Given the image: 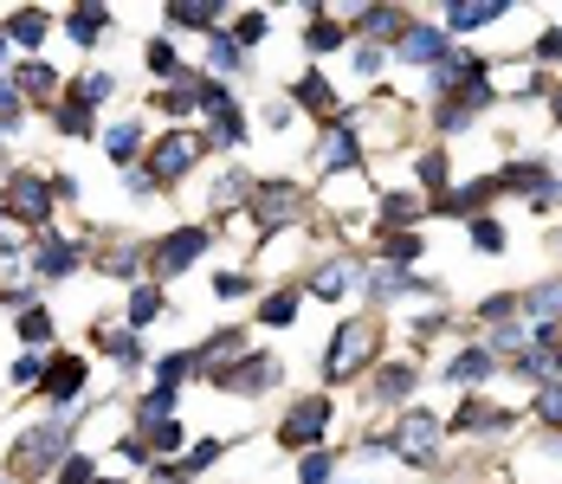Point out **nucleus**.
<instances>
[{
	"instance_id": "nucleus-60",
	"label": "nucleus",
	"mask_w": 562,
	"mask_h": 484,
	"mask_svg": "<svg viewBox=\"0 0 562 484\" xmlns=\"http://www.w3.org/2000/svg\"><path fill=\"white\" fill-rule=\"evenodd\" d=\"M550 116H557V123H562V91H557V98H550Z\"/></svg>"
},
{
	"instance_id": "nucleus-30",
	"label": "nucleus",
	"mask_w": 562,
	"mask_h": 484,
	"mask_svg": "<svg viewBox=\"0 0 562 484\" xmlns=\"http://www.w3.org/2000/svg\"><path fill=\"white\" fill-rule=\"evenodd\" d=\"M524 317L562 323V278H543V284H530V291H524Z\"/></svg>"
},
{
	"instance_id": "nucleus-33",
	"label": "nucleus",
	"mask_w": 562,
	"mask_h": 484,
	"mask_svg": "<svg viewBox=\"0 0 562 484\" xmlns=\"http://www.w3.org/2000/svg\"><path fill=\"white\" fill-rule=\"evenodd\" d=\"M407 26V13H394V7H362V13H349V33L356 40H369V33H401Z\"/></svg>"
},
{
	"instance_id": "nucleus-50",
	"label": "nucleus",
	"mask_w": 562,
	"mask_h": 484,
	"mask_svg": "<svg viewBox=\"0 0 562 484\" xmlns=\"http://www.w3.org/2000/svg\"><path fill=\"white\" fill-rule=\"evenodd\" d=\"M472 246H479L485 259H498V252H505V226H498L492 214H485V220H472Z\"/></svg>"
},
{
	"instance_id": "nucleus-20",
	"label": "nucleus",
	"mask_w": 562,
	"mask_h": 484,
	"mask_svg": "<svg viewBox=\"0 0 562 484\" xmlns=\"http://www.w3.org/2000/svg\"><path fill=\"white\" fill-rule=\"evenodd\" d=\"M91 342H98V349L111 356V362L123 369V375H136V369H143V342H136L130 329H111V323H91Z\"/></svg>"
},
{
	"instance_id": "nucleus-9",
	"label": "nucleus",
	"mask_w": 562,
	"mask_h": 484,
	"mask_svg": "<svg viewBox=\"0 0 562 484\" xmlns=\"http://www.w3.org/2000/svg\"><path fill=\"white\" fill-rule=\"evenodd\" d=\"M492 104H498V91H492V78H479V85H465V91H452V98L434 104V130L440 136H459V130H472Z\"/></svg>"
},
{
	"instance_id": "nucleus-6",
	"label": "nucleus",
	"mask_w": 562,
	"mask_h": 484,
	"mask_svg": "<svg viewBox=\"0 0 562 484\" xmlns=\"http://www.w3.org/2000/svg\"><path fill=\"white\" fill-rule=\"evenodd\" d=\"M78 387H85V356H53L40 381V407L53 420H78Z\"/></svg>"
},
{
	"instance_id": "nucleus-43",
	"label": "nucleus",
	"mask_w": 562,
	"mask_h": 484,
	"mask_svg": "<svg viewBox=\"0 0 562 484\" xmlns=\"http://www.w3.org/2000/svg\"><path fill=\"white\" fill-rule=\"evenodd\" d=\"M162 20H169V26H201V33H207V26L226 20V7H214V0H207V7H169Z\"/></svg>"
},
{
	"instance_id": "nucleus-15",
	"label": "nucleus",
	"mask_w": 562,
	"mask_h": 484,
	"mask_svg": "<svg viewBox=\"0 0 562 484\" xmlns=\"http://www.w3.org/2000/svg\"><path fill=\"white\" fill-rule=\"evenodd\" d=\"M356 161H362V136H356V123H330L324 143H317V168H324V175H342V168H356Z\"/></svg>"
},
{
	"instance_id": "nucleus-31",
	"label": "nucleus",
	"mask_w": 562,
	"mask_h": 484,
	"mask_svg": "<svg viewBox=\"0 0 562 484\" xmlns=\"http://www.w3.org/2000/svg\"><path fill=\"white\" fill-rule=\"evenodd\" d=\"M420 214H427L420 194H382V226H389V233H414V220Z\"/></svg>"
},
{
	"instance_id": "nucleus-24",
	"label": "nucleus",
	"mask_w": 562,
	"mask_h": 484,
	"mask_svg": "<svg viewBox=\"0 0 562 484\" xmlns=\"http://www.w3.org/2000/svg\"><path fill=\"white\" fill-rule=\"evenodd\" d=\"M510 375L530 381V387H550V381H562V349H524L510 362Z\"/></svg>"
},
{
	"instance_id": "nucleus-21",
	"label": "nucleus",
	"mask_w": 562,
	"mask_h": 484,
	"mask_svg": "<svg viewBox=\"0 0 562 484\" xmlns=\"http://www.w3.org/2000/svg\"><path fill=\"white\" fill-rule=\"evenodd\" d=\"M0 33H7L13 46H46L53 13H46V7H20V13H7V20H0Z\"/></svg>"
},
{
	"instance_id": "nucleus-34",
	"label": "nucleus",
	"mask_w": 562,
	"mask_h": 484,
	"mask_svg": "<svg viewBox=\"0 0 562 484\" xmlns=\"http://www.w3.org/2000/svg\"><path fill=\"white\" fill-rule=\"evenodd\" d=\"M207 65H214V71H252V53H246L233 33H214V40H207Z\"/></svg>"
},
{
	"instance_id": "nucleus-51",
	"label": "nucleus",
	"mask_w": 562,
	"mask_h": 484,
	"mask_svg": "<svg viewBox=\"0 0 562 484\" xmlns=\"http://www.w3.org/2000/svg\"><path fill=\"white\" fill-rule=\"evenodd\" d=\"M537 420L550 432H562V381H550V387H537Z\"/></svg>"
},
{
	"instance_id": "nucleus-59",
	"label": "nucleus",
	"mask_w": 562,
	"mask_h": 484,
	"mask_svg": "<svg viewBox=\"0 0 562 484\" xmlns=\"http://www.w3.org/2000/svg\"><path fill=\"white\" fill-rule=\"evenodd\" d=\"M13 381H46V362H40V356H20V362H13Z\"/></svg>"
},
{
	"instance_id": "nucleus-41",
	"label": "nucleus",
	"mask_w": 562,
	"mask_h": 484,
	"mask_svg": "<svg viewBox=\"0 0 562 484\" xmlns=\"http://www.w3.org/2000/svg\"><path fill=\"white\" fill-rule=\"evenodd\" d=\"M479 317L485 323H517L524 317V291H492V297L479 304Z\"/></svg>"
},
{
	"instance_id": "nucleus-42",
	"label": "nucleus",
	"mask_w": 562,
	"mask_h": 484,
	"mask_svg": "<svg viewBox=\"0 0 562 484\" xmlns=\"http://www.w3.org/2000/svg\"><path fill=\"white\" fill-rule=\"evenodd\" d=\"M143 446H149V459H156V452H181L188 432L175 427V420H149V427H143Z\"/></svg>"
},
{
	"instance_id": "nucleus-49",
	"label": "nucleus",
	"mask_w": 562,
	"mask_h": 484,
	"mask_svg": "<svg viewBox=\"0 0 562 484\" xmlns=\"http://www.w3.org/2000/svg\"><path fill=\"white\" fill-rule=\"evenodd\" d=\"M20 342H26V349L53 342V311H20Z\"/></svg>"
},
{
	"instance_id": "nucleus-18",
	"label": "nucleus",
	"mask_w": 562,
	"mask_h": 484,
	"mask_svg": "<svg viewBox=\"0 0 562 484\" xmlns=\"http://www.w3.org/2000/svg\"><path fill=\"white\" fill-rule=\"evenodd\" d=\"M440 297V284H427V278H414V271H394V266H382V271H369V297L375 304H394V297Z\"/></svg>"
},
{
	"instance_id": "nucleus-7",
	"label": "nucleus",
	"mask_w": 562,
	"mask_h": 484,
	"mask_svg": "<svg viewBox=\"0 0 562 484\" xmlns=\"http://www.w3.org/2000/svg\"><path fill=\"white\" fill-rule=\"evenodd\" d=\"M214 387H226V394H272L284 381V362L279 356H266V349H252V356H239V362H226V369H214Z\"/></svg>"
},
{
	"instance_id": "nucleus-56",
	"label": "nucleus",
	"mask_w": 562,
	"mask_h": 484,
	"mask_svg": "<svg viewBox=\"0 0 562 484\" xmlns=\"http://www.w3.org/2000/svg\"><path fill=\"white\" fill-rule=\"evenodd\" d=\"M214 291H221V297H246V291H252V278H246V271H221V278H214Z\"/></svg>"
},
{
	"instance_id": "nucleus-1",
	"label": "nucleus",
	"mask_w": 562,
	"mask_h": 484,
	"mask_svg": "<svg viewBox=\"0 0 562 484\" xmlns=\"http://www.w3.org/2000/svg\"><path fill=\"white\" fill-rule=\"evenodd\" d=\"M71 427H78V420H53V414H46L40 427H26L20 439H13V465H7V479L13 484H40L46 472L58 479V465L71 459V446H65Z\"/></svg>"
},
{
	"instance_id": "nucleus-3",
	"label": "nucleus",
	"mask_w": 562,
	"mask_h": 484,
	"mask_svg": "<svg viewBox=\"0 0 562 484\" xmlns=\"http://www.w3.org/2000/svg\"><path fill=\"white\" fill-rule=\"evenodd\" d=\"M369 362H375V329H369V323H337L330 356H324V381H330V387H342V381L362 375Z\"/></svg>"
},
{
	"instance_id": "nucleus-27",
	"label": "nucleus",
	"mask_w": 562,
	"mask_h": 484,
	"mask_svg": "<svg viewBox=\"0 0 562 484\" xmlns=\"http://www.w3.org/2000/svg\"><path fill=\"white\" fill-rule=\"evenodd\" d=\"M337 46H349V33L337 26V13L330 7H311V33H304V53H337Z\"/></svg>"
},
{
	"instance_id": "nucleus-2",
	"label": "nucleus",
	"mask_w": 562,
	"mask_h": 484,
	"mask_svg": "<svg viewBox=\"0 0 562 484\" xmlns=\"http://www.w3.org/2000/svg\"><path fill=\"white\" fill-rule=\"evenodd\" d=\"M440 439H447V420H434L427 407H401V420L389 432V452L414 472H434L440 465Z\"/></svg>"
},
{
	"instance_id": "nucleus-12",
	"label": "nucleus",
	"mask_w": 562,
	"mask_h": 484,
	"mask_svg": "<svg viewBox=\"0 0 562 484\" xmlns=\"http://www.w3.org/2000/svg\"><path fill=\"white\" fill-rule=\"evenodd\" d=\"M401 65H440V58L452 53V40L440 33V26H420V20H407L401 33H394V46H389Z\"/></svg>"
},
{
	"instance_id": "nucleus-22",
	"label": "nucleus",
	"mask_w": 562,
	"mask_h": 484,
	"mask_svg": "<svg viewBox=\"0 0 562 484\" xmlns=\"http://www.w3.org/2000/svg\"><path fill=\"white\" fill-rule=\"evenodd\" d=\"M291 110H311V116H330V123H337V91H330V78L304 71V78L291 85Z\"/></svg>"
},
{
	"instance_id": "nucleus-17",
	"label": "nucleus",
	"mask_w": 562,
	"mask_h": 484,
	"mask_svg": "<svg viewBox=\"0 0 562 484\" xmlns=\"http://www.w3.org/2000/svg\"><path fill=\"white\" fill-rule=\"evenodd\" d=\"M85 266V246H71V239H40L33 246V278H71V271Z\"/></svg>"
},
{
	"instance_id": "nucleus-40",
	"label": "nucleus",
	"mask_w": 562,
	"mask_h": 484,
	"mask_svg": "<svg viewBox=\"0 0 562 484\" xmlns=\"http://www.w3.org/2000/svg\"><path fill=\"white\" fill-rule=\"evenodd\" d=\"M524 342H530V329H524V323H498V329H492V342H485V349H492V356H498V362H517V356H524Z\"/></svg>"
},
{
	"instance_id": "nucleus-44",
	"label": "nucleus",
	"mask_w": 562,
	"mask_h": 484,
	"mask_svg": "<svg viewBox=\"0 0 562 484\" xmlns=\"http://www.w3.org/2000/svg\"><path fill=\"white\" fill-rule=\"evenodd\" d=\"M143 65H149V71H156V78H181V58H175V40H149V46H143Z\"/></svg>"
},
{
	"instance_id": "nucleus-4",
	"label": "nucleus",
	"mask_w": 562,
	"mask_h": 484,
	"mask_svg": "<svg viewBox=\"0 0 562 484\" xmlns=\"http://www.w3.org/2000/svg\"><path fill=\"white\" fill-rule=\"evenodd\" d=\"M304 220V188L297 181H259L252 188V226H259V239H272L279 226H297Z\"/></svg>"
},
{
	"instance_id": "nucleus-10",
	"label": "nucleus",
	"mask_w": 562,
	"mask_h": 484,
	"mask_svg": "<svg viewBox=\"0 0 562 484\" xmlns=\"http://www.w3.org/2000/svg\"><path fill=\"white\" fill-rule=\"evenodd\" d=\"M201 156H207V143H201L194 130H169V136H156V143H149V175L169 188V181H181Z\"/></svg>"
},
{
	"instance_id": "nucleus-26",
	"label": "nucleus",
	"mask_w": 562,
	"mask_h": 484,
	"mask_svg": "<svg viewBox=\"0 0 562 484\" xmlns=\"http://www.w3.org/2000/svg\"><path fill=\"white\" fill-rule=\"evenodd\" d=\"M414 381H420V369H414V362L401 356V362H389V369L375 375V387H369V394H375L382 407H394V401H407V394H414Z\"/></svg>"
},
{
	"instance_id": "nucleus-45",
	"label": "nucleus",
	"mask_w": 562,
	"mask_h": 484,
	"mask_svg": "<svg viewBox=\"0 0 562 484\" xmlns=\"http://www.w3.org/2000/svg\"><path fill=\"white\" fill-rule=\"evenodd\" d=\"M181 375H194V349H169L156 362V387H181Z\"/></svg>"
},
{
	"instance_id": "nucleus-54",
	"label": "nucleus",
	"mask_w": 562,
	"mask_h": 484,
	"mask_svg": "<svg viewBox=\"0 0 562 484\" xmlns=\"http://www.w3.org/2000/svg\"><path fill=\"white\" fill-rule=\"evenodd\" d=\"M123 188H130L136 201H156V194H162V181H156L149 168H123Z\"/></svg>"
},
{
	"instance_id": "nucleus-62",
	"label": "nucleus",
	"mask_w": 562,
	"mask_h": 484,
	"mask_svg": "<svg viewBox=\"0 0 562 484\" xmlns=\"http://www.w3.org/2000/svg\"><path fill=\"white\" fill-rule=\"evenodd\" d=\"M0 484H13V479H7V472H0Z\"/></svg>"
},
{
	"instance_id": "nucleus-47",
	"label": "nucleus",
	"mask_w": 562,
	"mask_h": 484,
	"mask_svg": "<svg viewBox=\"0 0 562 484\" xmlns=\"http://www.w3.org/2000/svg\"><path fill=\"white\" fill-rule=\"evenodd\" d=\"M259 323H272V329H284V323H297V291H272V297L259 304Z\"/></svg>"
},
{
	"instance_id": "nucleus-52",
	"label": "nucleus",
	"mask_w": 562,
	"mask_h": 484,
	"mask_svg": "<svg viewBox=\"0 0 562 484\" xmlns=\"http://www.w3.org/2000/svg\"><path fill=\"white\" fill-rule=\"evenodd\" d=\"M78 91H85V104L98 110V104H111V98H116V78H111V71H85V85H78Z\"/></svg>"
},
{
	"instance_id": "nucleus-37",
	"label": "nucleus",
	"mask_w": 562,
	"mask_h": 484,
	"mask_svg": "<svg viewBox=\"0 0 562 484\" xmlns=\"http://www.w3.org/2000/svg\"><path fill=\"white\" fill-rule=\"evenodd\" d=\"M330 479H337V452H324V446L297 452V484H330Z\"/></svg>"
},
{
	"instance_id": "nucleus-13",
	"label": "nucleus",
	"mask_w": 562,
	"mask_h": 484,
	"mask_svg": "<svg viewBox=\"0 0 562 484\" xmlns=\"http://www.w3.org/2000/svg\"><path fill=\"white\" fill-rule=\"evenodd\" d=\"M362 278H369V271H362V259H356V252H342V259H330V266L311 271V278H304V291H311V297H324V304H342Z\"/></svg>"
},
{
	"instance_id": "nucleus-8",
	"label": "nucleus",
	"mask_w": 562,
	"mask_h": 484,
	"mask_svg": "<svg viewBox=\"0 0 562 484\" xmlns=\"http://www.w3.org/2000/svg\"><path fill=\"white\" fill-rule=\"evenodd\" d=\"M53 188H46V175L40 168H13L7 175V194H0V207L13 220H26V226H46L53 220V201H46Z\"/></svg>"
},
{
	"instance_id": "nucleus-5",
	"label": "nucleus",
	"mask_w": 562,
	"mask_h": 484,
	"mask_svg": "<svg viewBox=\"0 0 562 484\" xmlns=\"http://www.w3.org/2000/svg\"><path fill=\"white\" fill-rule=\"evenodd\" d=\"M149 252H156V259H149L156 278H181V271L201 266V252H214V226H175L169 239H156Z\"/></svg>"
},
{
	"instance_id": "nucleus-55",
	"label": "nucleus",
	"mask_w": 562,
	"mask_h": 484,
	"mask_svg": "<svg viewBox=\"0 0 562 484\" xmlns=\"http://www.w3.org/2000/svg\"><path fill=\"white\" fill-rule=\"evenodd\" d=\"M58 484H98V465H91L85 452H71V459L58 465Z\"/></svg>"
},
{
	"instance_id": "nucleus-48",
	"label": "nucleus",
	"mask_w": 562,
	"mask_h": 484,
	"mask_svg": "<svg viewBox=\"0 0 562 484\" xmlns=\"http://www.w3.org/2000/svg\"><path fill=\"white\" fill-rule=\"evenodd\" d=\"M414 181H420V188H440V194H447V149H427V156L414 161Z\"/></svg>"
},
{
	"instance_id": "nucleus-61",
	"label": "nucleus",
	"mask_w": 562,
	"mask_h": 484,
	"mask_svg": "<svg viewBox=\"0 0 562 484\" xmlns=\"http://www.w3.org/2000/svg\"><path fill=\"white\" fill-rule=\"evenodd\" d=\"M7 46H13V40H7V33H0V65H7Z\"/></svg>"
},
{
	"instance_id": "nucleus-11",
	"label": "nucleus",
	"mask_w": 562,
	"mask_h": 484,
	"mask_svg": "<svg viewBox=\"0 0 562 484\" xmlns=\"http://www.w3.org/2000/svg\"><path fill=\"white\" fill-rule=\"evenodd\" d=\"M324 427H330V401L311 394V401H297V407L279 420V446L284 452H311V446L324 439Z\"/></svg>"
},
{
	"instance_id": "nucleus-25",
	"label": "nucleus",
	"mask_w": 562,
	"mask_h": 484,
	"mask_svg": "<svg viewBox=\"0 0 562 484\" xmlns=\"http://www.w3.org/2000/svg\"><path fill=\"white\" fill-rule=\"evenodd\" d=\"M498 369H505V362H498L492 349H459V356L447 362V381H465V387H479V381H492Z\"/></svg>"
},
{
	"instance_id": "nucleus-38",
	"label": "nucleus",
	"mask_w": 562,
	"mask_h": 484,
	"mask_svg": "<svg viewBox=\"0 0 562 484\" xmlns=\"http://www.w3.org/2000/svg\"><path fill=\"white\" fill-rule=\"evenodd\" d=\"M53 123L65 130V136H91V104H85V91H71V98L53 110Z\"/></svg>"
},
{
	"instance_id": "nucleus-46",
	"label": "nucleus",
	"mask_w": 562,
	"mask_h": 484,
	"mask_svg": "<svg viewBox=\"0 0 562 484\" xmlns=\"http://www.w3.org/2000/svg\"><path fill=\"white\" fill-rule=\"evenodd\" d=\"M98 271H104V278H136V271H143V246H116V252H104Z\"/></svg>"
},
{
	"instance_id": "nucleus-39",
	"label": "nucleus",
	"mask_w": 562,
	"mask_h": 484,
	"mask_svg": "<svg viewBox=\"0 0 562 484\" xmlns=\"http://www.w3.org/2000/svg\"><path fill=\"white\" fill-rule=\"evenodd\" d=\"M510 7H447V26L452 33H479V26H492V20H505Z\"/></svg>"
},
{
	"instance_id": "nucleus-63",
	"label": "nucleus",
	"mask_w": 562,
	"mask_h": 484,
	"mask_svg": "<svg viewBox=\"0 0 562 484\" xmlns=\"http://www.w3.org/2000/svg\"><path fill=\"white\" fill-rule=\"evenodd\" d=\"M98 484H116V479H98Z\"/></svg>"
},
{
	"instance_id": "nucleus-23",
	"label": "nucleus",
	"mask_w": 562,
	"mask_h": 484,
	"mask_svg": "<svg viewBox=\"0 0 562 484\" xmlns=\"http://www.w3.org/2000/svg\"><path fill=\"white\" fill-rule=\"evenodd\" d=\"M13 91H20L26 104H53V91H58V71L46 65V58H26V65L13 71Z\"/></svg>"
},
{
	"instance_id": "nucleus-35",
	"label": "nucleus",
	"mask_w": 562,
	"mask_h": 484,
	"mask_svg": "<svg viewBox=\"0 0 562 484\" xmlns=\"http://www.w3.org/2000/svg\"><path fill=\"white\" fill-rule=\"evenodd\" d=\"M169 311V297H162V284H136L130 291V329H143V323H156Z\"/></svg>"
},
{
	"instance_id": "nucleus-36",
	"label": "nucleus",
	"mask_w": 562,
	"mask_h": 484,
	"mask_svg": "<svg viewBox=\"0 0 562 484\" xmlns=\"http://www.w3.org/2000/svg\"><path fill=\"white\" fill-rule=\"evenodd\" d=\"M252 188H259V181H252L246 168H233V175H221V181H214V207H221V214H233L239 201H252Z\"/></svg>"
},
{
	"instance_id": "nucleus-58",
	"label": "nucleus",
	"mask_w": 562,
	"mask_h": 484,
	"mask_svg": "<svg viewBox=\"0 0 562 484\" xmlns=\"http://www.w3.org/2000/svg\"><path fill=\"white\" fill-rule=\"evenodd\" d=\"M537 58H543V65H557V58H562V26H550V33L537 40Z\"/></svg>"
},
{
	"instance_id": "nucleus-28",
	"label": "nucleus",
	"mask_w": 562,
	"mask_h": 484,
	"mask_svg": "<svg viewBox=\"0 0 562 484\" xmlns=\"http://www.w3.org/2000/svg\"><path fill=\"white\" fill-rule=\"evenodd\" d=\"M65 33H71V40L91 53V46L111 33V13H104V7H71V13H65Z\"/></svg>"
},
{
	"instance_id": "nucleus-29",
	"label": "nucleus",
	"mask_w": 562,
	"mask_h": 484,
	"mask_svg": "<svg viewBox=\"0 0 562 484\" xmlns=\"http://www.w3.org/2000/svg\"><path fill=\"white\" fill-rule=\"evenodd\" d=\"M104 156L116 168H136V156H143V123H111L104 130Z\"/></svg>"
},
{
	"instance_id": "nucleus-53",
	"label": "nucleus",
	"mask_w": 562,
	"mask_h": 484,
	"mask_svg": "<svg viewBox=\"0 0 562 484\" xmlns=\"http://www.w3.org/2000/svg\"><path fill=\"white\" fill-rule=\"evenodd\" d=\"M266 26H272L266 13H239V20H233V40H239V46H259V40H266Z\"/></svg>"
},
{
	"instance_id": "nucleus-57",
	"label": "nucleus",
	"mask_w": 562,
	"mask_h": 484,
	"mask_svg": "<svg viewBox=\"0 0 562 484\" xmlns=\"http://www.w3.org/2000/svg\"><path fill=\"white\" fill-rule=\"evenodd\" d=\"M349 58H356V71H362V78H375V71H382V46H349Z\"/></svg>"
},
{
	"instance_id": "nucleus-32",
	"label": "nucleus",
	"mask_w": 562,
	"mask_h": 484,
	"mask_svg": "<svg viewBox=\"0 0 562 484\" xmlns=\"http://www.w3.org/2000/svg\"><path fill=\"white\" fill-rule=\"evenodd\" d=\"M420 252H427L420 233H389V239H382V266H394V271H414L420 266Z\"/></svg>"
},
{
	"instance_id": "nucleus-14",
	"label": "nucleus",
	"mask_w": 562,
	"mask_h": 484,
	"mask_svg": "<svg viewBox=\"0 0 562 484\" xmlns=\"http://www.w3.org/2000/svg\"><path fill=\"white\" fill-rule=\"evenodd\" d=\"M498 194V181H465V188H447L440 201H427V214H447V220H485V201Z\"/></svg>"
},
{
	"instance_id": "nucleus-16",
	"label": "nucleus",
	"mask_w": 562,
	"mask_h": 484,
	"mask_svg": "<svg viewBox=\"0 0 562 484\" xmlns=\"http://www.w3.org/2000/svg\"><path fill=\"white\" fill-rule=\"evenodd\" d=\"M447 427L452 432H510V427H517V414H510V407H492V401H479V394H472V401H459V414H452Z\"/></svg>"
},
{
	"instance_id": "nucleus-19",
	"label": "nucleus",
	"mask_w": 562,
	"mask_h": 484,
	"mask_svg": "<svg viewBox=\"0 0 562 484\" xmlns=\"http://www.w3.org/2000/svg\"><path fill=\"white\" fill-rule=\"evenodd\" d=\"M246 136V116H239V98H226V104H214L207 116H201V143L207 149H233Z\"/></svg>"
}]
</instances>
